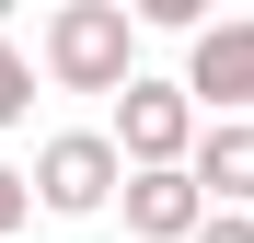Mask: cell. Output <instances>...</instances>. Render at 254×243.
Here are the masks:
<instances>
[{
  "label": "cell",
  "instance_id": "cell-1",
  "mask_svg": "<svg viewBox=\"0 0 254 243\" xmlns=\"http://www.w3.org/2000/svg\"><path fill=\"white\" fill-rule=\"evenodd\" d=\"M47 81L58 93H127V81H139V23H127V0H58L47 12Z\"/></svg>",
  "mask_w": 254,
  "mask_h": 243
},
{
  "label": "cell",
  "instance_id": "cell-2",
  "mask_svg": "<svg viewBox=\"0 0 254 243\" xmlns=\"http://www.w3.org/2000/svg\"><path fill=\"white\" fill-rule=\"evenodd\" d=\"M104 139H116L127 174H185V151H196V104H185V81H127Z\"/></svg>",
  "mask_w": 254,
  "mask_h": 243
},
{
  "label": "cell",
  "instance_id": "cell-3",
  "mask_svg": "<svg viewBox=\"0 0 254 243\" xmlns=\"http://www.w3.org/2000/svg\"><path fill=\"white\" fill-rule=\"evenodd\" d=\"M35 209H58V220H93V209H116V185H127V162H116V139L104 128H58L47 151H35Z\"/></svg>",
  "mask_w": 254,
  "mask_h": 243
},
{
  "label": "cell",
  "instance_id": "cell-4",
  "mask_svg": "<svg viewBox=\"0 0 254 243\" xmlns=\"http://www.w3.org/2000/svg\"><path fill=\"white\" fill-rule=\"evenodd\" d=\"M185 104H208V128H220V116H254V23H208L196 35Z\"/></svg>",
  "mask_w": 254,
  "mask_h": 243
},
{
  "label": "cell",
  "instance_id": "cell-5",
  "mask_svg": "<svg viewBox=\"0 0 254 243\" xmlns=\"http://www.w3.org/2000/svg\"><path fill=\"white\" fill-rule=\"evenodd\" d=\"M185 174H196V197H208V209H243V220H254V116H220V128H196Z\"/></svg>",
  "mask_w": 254,
  "mask_h": 243
},
{
  "label": "cell",
  "instance_id": "cell-6",
  "mask_svg": "<svg viewBox=\"0 0 254 243\" xmlns=\"http://www.w3.org/2000/svg\"><path fill=\"white\" fill-rule=\"evenodd\" d=\"M116 197H127V232H139V243H196V220H208L196 174H127Z\"/></svg>",
  "mask_w": 254,
  "mask_h": 243
},
{
  "label": "cell",
  "instance_id": "cell-7",
  "mask_svg": "<svg viewBox=\"0 0 254 243\" xmlns=\"http://www.w3.org/2000/svg\"><path fill=\"white\" fill-rule=\"evenodd\" d=\"M23 104H35V58L0 35V128H23Z\"/></svg>",
  "mask_w": 254,
  "mask_h": 243
},
{
  "label": "cell",
  "instance_id": "cell-8",
  "mask_svg": "<svg viewBox=\"0 0 254 243\" xmlns=\"http://www.w3.org/2000/svg\"><path fill=\"white\" fill-rule=\"evenodd\" d=\"M23 220H35V185L12 174V162H0V232H23Z\"/></svg>",
  "mask_w": 254,
  "mask_h": 243
},
{
  "label": "cell",
  "instance_id": "cell-9",
  "mask_svg": "<svg viewBox=\"0 0 254 243\" xmlns=\"http://www.w3.org/2000/svg\"><path fill=\"white\" fill-rule=\"evenodd\" d=\"M196 243H254V220H243V209H208V220H196Z\"/></svg>",
  "mask_w": 254,
  "mask_h": 243
}]
</instances>
